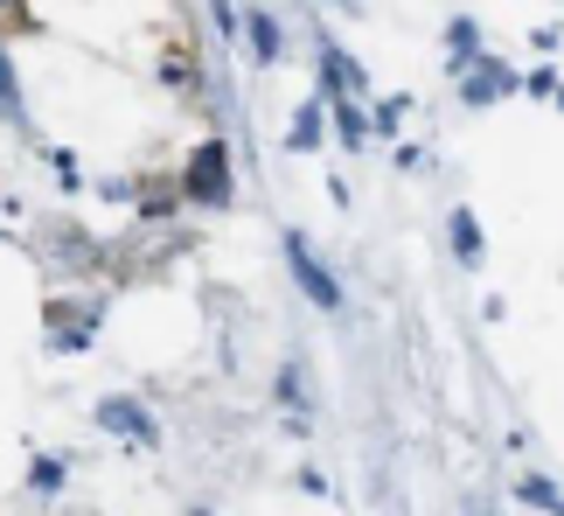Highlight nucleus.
Wrapping results in <instances>:
<instances>
[{"label": "nucleus", "instance_id": "2eb2a0df", "mask_svg": "<svg viewBox=\"0 0 564 516\" xmlns=\"http://www.w3.org/2000/svg\"><path fill=\"white\" fill-rule=\"evenodd\" d=\"M398 119H404V98H390V105H377V133H398Z\"/></svg>", "mask_w": 564, "mask_h": 516}, {"label": "nucleus", "instance_id": "39448f33", "mask_svg": "<svg viewBox=\"0 0 564 516\" xmlns=\"http://www.w3.org/2000/svg\"><path fill=\"white\" fill-rule=\"evenodd\" d=\"M509 71H502V63H495V56H481V63H474V77H467V105H495V98H502L509 92Z\"/></svg>", "mask_w": 564, "mask_h": 516}, {"label": "nucleus", "instance_id": "0eeeda50", "mask_svg": "<svg viewBox=\"0 0 564 516\" xmlns=\"http://www.w3.org/2000/svg\"><path fill=\"white\" fill-rule=\"evenodd\" d=\"M335 133H341V147H362L370 140V119H362L349 98H335Z\"/></svg>", "mask_w": 564, "mask_h": 516}, {"label": "nucleus", "instance_id": "f257e3e1", "mask_svg": "<svg viewBox=\"0 0 564 516\" xmlns=\"http://www.w3.org/2000/svg\"><path fill=\"white\" fill-rule=\"evenodd\" d=\"M182 189H188L195 203H230V147L224 140H203V147H195Z\"/></svg>", "mask_w": 564, "mask_h": 516}, {"label": "nucleus", "instance_id": "4468645a", "mask_svg": "<svg viewBox=\"0 0 564 516\" xmlns=\"http://www.w3.org/2000/svg\"><path fill=\"white\" fill-rule=\"evenodd\" d=\"M523 84H530V98H557V71H530Z\"/></svg>", "mask_w": 564, "mask_h": 516}, {"label": "nucleus", "instance_id": "423d86ee", "mask_svg": "<svg viewBox=\"0 0 564 516\" xmlns=\"http://www.w3.org/2000/svg\"><path fill=\"white\" fill-rule=\"evenodd\" d=\"M453 251H460V266H481V224L467 209H453Z\"/></svg>", "mask_w": 564, "mask_h": 516}, {"label": "nucleus", "instance_id": "1a4fd4ad", "mask_svg": "<svg viewBox=\"0 0 564 516\" xmlns=\"http://www.w3.org/2000/svg\"><path fill=\"white\" fill-rule=\"evenodd\" d=\"M251 56H258V63L279 56V21H272V14H251Z\"/></svg>", "mask_w": 564, "mask_h": 516}, {"label": "nucleus", "instance_id": "7ed1b4c3", "mask_svg": "<svg viewBox=\"0 0 564 516\" xmlns=\"http://www.w3.org/2000/svg\"><path fill=\"white\" fill-rule=\"evenodd\" d=\"M98 426H105V433L140 440V447H154V419H147L133 398H105V405H98Z\"/></svg>", "mask_w": 564, "mask_h": 516}, {"label": "nucleus", "instance_id": "f8f14e48", "mask_svg": "<svg viewBox=\"0 0 564 516\" xmlns=\"http://www.w3.org/2000/svg\"><path fill=\"white\" fill-rule=\"evenodd\" d=\"M446 42H453V56H474V42H481V35H474V21H453Z\"/></svg>", "mask_w": 564, "mask_h": 516}, {"label": "nucleus", "instance_id": "9b49d317", "mask_svg": "<svg viewBox=\"0 0 564 516\" xmlns=\"http://www.w3.org/2000/svg\"><path fill=\"white\" fill-rule=\"evenodd\" d=\"M29 482H35V488H63V461H56V454H42V461L29 467Z\"/></svg>", "mask_w": 564, "mask_h": 516}, {"label": "nucleus", "instance_id": "f03ea898", "mask_svg": "<svg viewBox=\"0 0 564 516\" xmlns=\"http://www.w3.org/2000/svg\"><path fill=\"white\" fill-rule=\"evenodd\" d=\"M286 266H293V279H300V287H307V300H314V308H341V287L328 279V266H321V258L307 251V238H300V230H286Z\"/></svg>", "mask_w": 564, "mask_h": 516}, {"label": "nucleus", "instance_id": "6e6552de", "mask_svg": "<svg viewBox=\"0 0 564 516\" xmlns=\"http://www.w3.org/2000/svg\"><path fill=\"white\" fill-rule=\"evenodd\" d=\"M293 154H307V147H321V105H300V119H293Z\"/></svg>", "mask_w": 564, "mask_h": 516}, {"label": "nucleus", "instance_id": "f3484780", "mask_svg": "<svg viewBox=\"0 0 564 516\" xmlns=\"http://www.w3.org/2000/svg\"><path fill=\"white\" fill-rule=\"evenodd\" d=\"M0 8H8V0H0Z\"/></svg>", "mask_w": 564, "mask_h": 516}, {"label": "nucleus", "instance_id": "ddd939ff", "mask_svg": "<svg viewBox=\"0 0 564 516\" xmlns=\"http://www.w3.org/2000/svg\"><path fill=\"white\" fill-rule=\"evenodd\" d=\"M0 112H14V63H8V50H0Z\"/></svg>", "mask_w": 564, "mask_h": 516}, {"label": "nucleus", "instance_id": "dca6fc26", "mask_svg": "<svg viewBox=\"0 0 564 516\" xmlns=\"http://www.w3.org/2000/svg\"><path fill=\"white\" fill-rule=\"evenodd\" d=\"M209 8H216V29H224V35H237V8H230V0H209Z\"/></svg>", "mask_w": 564, "mask_h": 516}, {"label": "nucleus", "instance_id": "20e7f679", "mask_svg": "<svg viewBox=\"0 0 564 516\" xmlns=\"http://www.w3.org/2000/svg\"><path fill=\"white\" fill-rule=\"evenodd\" d=\"M321 84H328L335 98H349V92H362L370 77H362V63H356V56H341L335 42H321Z\"/></svg>", "mask_w": 564, "mask_h": 516}, {"label": "nucleus", "instance_id": "9d476101", "mask_svg": "<svg viewBox=\"0 0 564 516\" xmlns=\"http://www.w3.org/2000/svg\"><path fill=\"white\" fill-rule=\"evenodd\" d=\"M523 503H530V509H557V482L530 475V482H523Z\"/></svg>", "mask_w": 564, "mask_h": 516}]
</instances>
